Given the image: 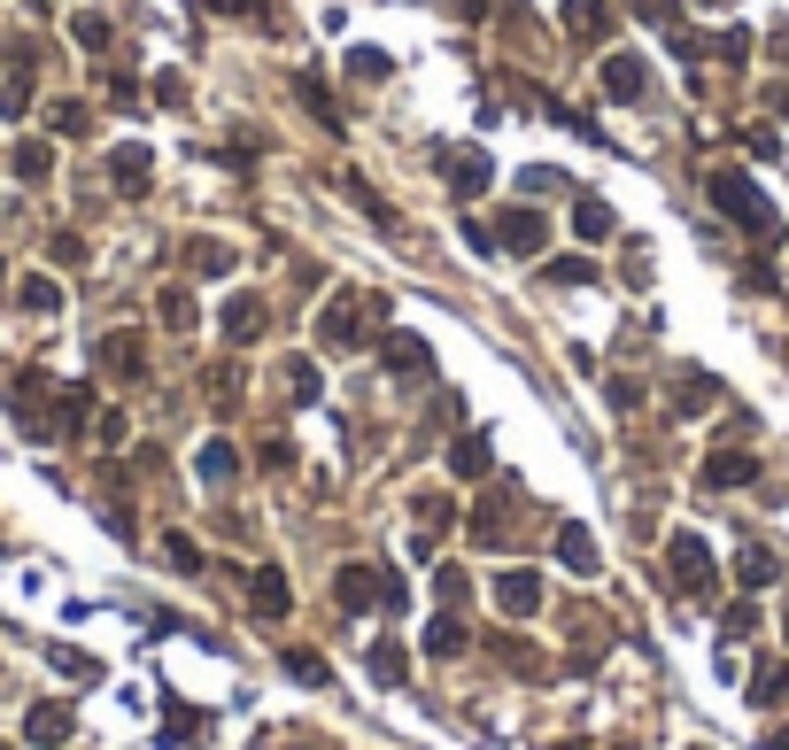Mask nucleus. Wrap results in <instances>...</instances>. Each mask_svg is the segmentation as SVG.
<instances>
[{"label": "nucleus", "mask_w": 789, "mask_h": 750, "mask_svg": "<svg viewBox=\"0 0 789 750\" xmlns=\"http://www.w3.org/2000/svg\"><path fill=\"white\" fill-rule=\"evenodd\" d=\"M704 194H712V209H720V217H735V225H743V232H759V240L782 225V217H774V202H766V194H759V186H751L743 171H728V163L704 178Z\"/></svg>", "instance_id": "f257e3e1"}, {"label": "nucleus", "mask_w": 789, "mask_h": 750, "mask_svg": "<svg viewBox=\"0 0 789 750\" xmlns=\"http://www.w3.org/2000/svg\"><path fill=\"white\" fill-rule=\"evenodd\" d=\"M380 318H387V302L380 294H356V287H341L333 302H325V348H356V341H380Z\"/></svg>", "instance_id": "f03ea898"}, {"label": "nucleus", "mask_w": 789, "mask_h": 750, "mask_svg": "<svg viewBox=\"0 0 789 750\" xmlns=\"http://www.w3.org/2000/svg\"><path fill=\"white\" fill-rule=\"evenodd\" d=\"M380 364L395 379H426V372H434V348L418 341V333H380Z\"/></svg>", "instance_id": "7ed1b4c3"}, {"label": "nucleus", "mask_w": 789, "mask_h": 750, "mask_svg": "<svg viewBox=\"0 0 789 750\" xmlns=\"http://www.w3.org/2000/svg\"><path fill=\"white\" fill-rule=\"evenodd\" d=\"M434 163H441V178H449L457 194H488V155H480V147H434Z\"/></svg>", "instance_id": "20e7f679"}, {"label": "nucleus", "mask_w": 789, "mask_h": 750, "mask_svg": "<svg viewBox=\"0 0 789 750\" xmlns=\"http://www.w3.org/2000/svg\"><path fill=\"white\" fill-rule=\"evenodd\" d=\"M666 565H673L681 588H704V580H712V557H704L697 534H673V542H666Z\"/></svg>", "instance_id": "39448f33"}, {"label": "nucleus", "mask_w": 789, "mask_h": 750, "mask_svg": "<svg viewBox=\"0 0 789 750\" xmlns=\"http://www.w3.org/2000/svg\"><path fill=\"white\" fill-rule=\"evenodd\" d=\"M565 31H573L581 47H596V39L612 31V0H565Z\"/></svg>", "instance_id": "423d86ee"}, {"label": "nucleus", "mask_w": 789, "mask_h": 750, "mask_svg": "<svg viewBox=\"0 0 789 750\" xmlns=\"http://www.w3.org/2000/svg\"><path fill=\"white\" fill-rule=\"evenodd\" d=\"M496 248H519V256H534V248H542V217H534V209H503Z\"/></svg>", "instance_id": "0eeeda50"}, {"label": "nucleus", "mask_w": 789, "mask_h": 750, "mask_svg": "<svg viewBox=\"0 0 789 750\" xmlns=\"http://www.w3.org/2000/svg\"><path fill=\"white\" fill-rule=\"evenodd\" d=\"M704 480H712V488H743V480H759V457H751V449H720V457L704 464Z\"/></svg>", "instance_id": "6e6552de"}, {"label": "nucleus", "mask_w": 789, "mask_h": 750, "mask_svg": "<svg viewBox=\"0 0 789 750\" xmlns=\"http://www.w3.org/2000/svg\"><path fill=\"white\" fill-rule=\"evenodd\" d=\"M596 78H604V93H612V101H643V62H635V55H612Z\"/></svg>", "instance_id": "1a4fd4ad"}, {"label": "nucleus", "mask_w": 789, "mask_h": 750, "mask_svg": "<svg viewBox=\"0 0 789 750\" xmlns=\"http://www.w3.org/2000/svg\"><path fill=\"white\" fill-rule=\"evenodd\" d=\"M496 604L511 611V619H526V611L542 604V580H534V573H503L496 580Z\"/></svg>", "instance_id": "9d476101"}, {"label": "nucleus", "mask_w": 789, "mask_h": 750, "mask_svg": "<svg viewBox=\"0 0 789 750\" xmlns=\"http://www.w3.org/2000/svg\"><path fill=\"white\" fill-rule=\"evenodd\" d=\"M488 457H496V449H488V433H457L449 472H457V480H480V472H488Z\"/></svg>", "instance_id": "9b49d317"}, {"label": "nucleus", "mask_w": 789, "mask_h": 750, "mask_svg": "<svg viewBox=\"0 0 789 750\" xmlns=\"http://www.w3.org/2000/svg\"><path fill=\"white\" fill-rule=\"evenodd\" d=\"M263 333V302L256 294H233V302H225V341H256Z\"/></svg>", "instance_id": "f8f14e48"}, {"label": "nucleus", "mask_w": 789, "mask_h": 750, "mask_svg": "<svg viewBox=\"0 0 789 750\" xmlns=\"http://www.w3.org/2000/svg\"><path fill=\"white\" fill-rule=\"evenodd\" d=\"M294 101H302V109L318 116L325 132H341V116H333V93H325V86H318V78H310V70H294Z\"/></svg>", "instance_id": "ddd939ff"}, {"label": "nucleus", "mask_w": 789, "mask_h": 750, "mask_svg": "<svg viewBox=\"0 0 789 750\" xmlns=\"http://www.w3.org/2000/svg\"><path fill=\"white\" fill-rule=\"evenodd\" d=\"M557 557H565L573 573H596V542H588V526H557Z\"/></svg>", "instance_id": "4468645a"}, {"label": "nucleus", "mask_w": 789, "mask_h": 750, "mask_svg": "<svg viewBox=\"0 0 789 750\" xmlns=\"http://www.w3.org/2000/svg\"><path fill=\"white\" fill-rule=\"evenodd\" d=\"M101 364H109V372H140V364H147L140 333H109V341H101Z\"/></svg>", "instance_id": "2eb2a0df"}, {"label": "nucleus", "mask_w": 789, "mask_h": 750, "mask_svg": "<svg viewBox=\"0 0 789 750\" xmlns=\"http://www.w3.org/2000/svg\"><path fill=\"white\" fill-rule=\"evenodd\" d=\"M248 596H256V611H263V619H279V611H287V573H279V565H263Z\"/></svg>", "instance_id": "dca6fc26"}, {"label": "nucleus", "mask_w": 789, "mask_h": 750, "mask_svg": "<svg viewBox=\"0 0 789 750\" xmlns=\"http://www.w3.org/2000/svg\"><path fill=\"white\" fill-rule=\"evenodd\" d=\"M109 171H117L124 194H140V186H147V147H117V155H109Z\"/></svg>", "instance_id": "f3484780"}, {"label": "nucleus", "mask_w": 789, "mask_h": 750, "mask_svg": "<svg viewBox=\"0 0 789 750\" xmlns=\"http://www.w3.org/2000/svg\"><path fill=\"white\" fill-rule=\"evenodd\" d=\"M279 379H287L294 403H318V364H310V356H287V372H279Z\"/></svg>", "instance_id": "a211bd4d"}, {"label": "nucleus", "mask_w": 789, "mask_h": 750, "mask_svg": "<svg viewBox=\"0 0 789 750\" xmlns=\"http://www.w3.org/2000/svg\"><path fill=\"white\" fill-rule=\"evenodd\" d=\"M62 735H70V712H62V704H39V712H31V743H62Z\"/></svg>", "instance_id": "6ab92c4d"}, {"label": "nucleus", "mask_w": 789, "mask_h": 750, "mask_svg": "<svg viewBox=\"0 0 789 750\" xmlns=\"http://www.w3.org/2000/svg\"><path fill=\"white\" fill-rule=\"evenodd\" d=\"M673 403H681V410H712V403H720V387H712L704 372H681V395H673Z\"/></svg>", "instance_id": "aec40b11"}, {"label": "nucleus", "mask_w": 789, "mask_h": 750, "mask_svg": "<svg viewBox=\"0 0 789 750\" xmlns=\"http://www.w3.org/2000/svg\"><path fill=\"white\" fill-rule=\"evenodd\" d=\"M16 302H24V310H47V318H55V310H62V287H55V279H24V287H16Z\"/></svg>", "instance_id": "412c9836"}, {"label": "nucleus", "mask_w": 789, "mask_h": 750, "mask_svg": "<svg viewBox=\"0 0 789 750\" xmlns=\"http://www.w3.org/2000/svg\"><path fill=\"white\" fill-rule=\"evenodd\" d=\"M155 310H163V325H171V333H186V325H194V294H186V287H163V302H155Z\"/></svg>", "instance_id": "4be33fe9"}, {"label": "nucleus", "mask_w": 789, "mask_h": 750, "mask_svg": "<svg viewBox=\"0 0 789 750\" xmlns=\"http://www.w3.org/2000/svg\"><path fill=\"white\" fill-rule=\"evenodd\" d=\"M186 263H194V271H209V279H217V271H233L225 240H194V248H186Z\"/></svg>", "instance_id": "5701e85b"}, {"label": "nucleus", "mask_w": 789, "mask_h": 750, "mask_svg": "<svg viewBox=\"0 0 789 750\" xmlns=\"http://www.w3.org/2000/svg\"><path fill=\"white\" fill-rule=\"evenodd\" d=\"M233 472H240L233 441H209V449H202V480H233Z\"/></svg>", "instance_id": "b1692460"}, {"label": "nucleus", "mask_w": 789, "mask_h": 750, "mask_svg": "<svg viewBox=\"0 0 789 750\" xmlns=\"http://www.w3.org/2000/svg\"><path fill=\"white\" fill-rule=\"evenodd\" d=\"M349 78L380 86V78H387V55H380V47H349Z\"/></svg>", "instance_id": "393cba45"}, {"label": "nucleus", "mask_w": 789, "mask_h": 750, "mask_svg": "<svg viewBox=\"0 0 789 750\" xmlns=\"http://www.w3.org/2000/svg\"><path fill=\"white\" fill-rule=\"evenodd\" d=\"M573 225H581V240H604V232H612V209L604 202H573Z\"/></svg>", "instance_id": "a878e982"}, {"label": "nucleus", "mask_w": 789, "mask_h": 750, "mask_svg": "<svg viewBox=\"0 0 789 750\" xmlns=\"http://www.w3.org/2000/svg\"><path fill=\"white\" fill-rule=\"evenodd\" d=\"M426 650H434V658H457V650H465V627H457V619H434Z\"/></svg>", "instance_id": "bb28decb"}, {"label": "nucleus", "mask_w": 789, "mask_h": 750, "mask_svg": "<svg viewBox=\"0 0 789 750\" xmlns=\"http://www.w3.org/2000/svg\"><path fill=\"white\" fill-rule=\"evenodd\" d=\"M712 55L728 62V70H735V62H751V31H720V39H712Z\"/></svg>", "instance_id": "cd10ccee"}, {"label": "nucleus", "mask_w": 789, "mask_h": 750, "mask_svg": "<svg viewBox=\"0 0 789 750\" xmlns=\"http://www.w3.org/2000/svg\"><path fill=\"white\" fill-rule=\"evenodd\" d=\"M782 573V565H774V557H766V549H743V588H766V580Z\"/></svg>", "instance_id": "c85d7f7f"}, {"label": "nucleus", "mask_w": 789, "mask_h": 750, "mask_svg": "<svg viewBox=\"0 0 789 750\" xmlns=\"http://www.w3.org/2000/svg\"><path fill=\"white\" fill-rule=\"evenodd\" d=\"M287 673H294V681H310V689H318V681H325V658H318V650H287Z\"/></svg>", "instance_id": "c756f323"}, {"label": "nucleus", "mask_w": 789, "mask_h": 750, "mask_svg": "<svg viewBox=\"0 0 789 750\" xmlns=\"http://www.w3.org/2000/svg\"><path fill=\"white\" fill-rule=\"evenodd\" d=\"M550 279H565V287H581V279H596V263H588V256H557V263H550Z\"/></svg>", "instance_id": "7c9ffc66"}, {"label": "nucleus", "mask_w": 789, "mask_h": 750, "mask_svg": "<svg viewBox=\"0 0 789 750\" xmlns=\"http://www.w3.org/2000/svg\"><path fill=\"white\" fill-rule=\"evenodd\" d=\"M372 673L395 689V681H403V650H395V642H380V650H372Z\"/></svg>", "instance_id": "2f4dec72"}, {"label": "nucleus", "mask_w": 789, "mask_h": 750, "mask_svg": "<svg viewBox=\"0 0 789 750\" xmlns=\"http://www.w3.org/2000/svg\"><path fill=\"white\" fill-rule=\"evenodd\" d=\"M47 163H55V155H47L39 140H24V147H16V171H24V178H47Z\"/></svg>", "instance_id": "473e14b6"}, {"label": "nucleus", "mask_w": 789, "mask_h": 750, "mask_svg": "<svg viewBox=\"0 0 789 750\" xmlns=\"http://www.w3.org/2000/svg\"><path fill=\"white\" fill-rule=\"evenodd\" d=\"M782 681H789V673L766 658V665H759V681H751V696H759V704H774V696H782Z\"/></svg>", "instance_id": "72a5a7b5"}, {"label": "nucleus", "mask_w": 789, "mask_h": 750, "mask_svg": "<svg viewBox=\"0 0 789 750\" xmlns=\"http://www.w3.org/2000/svg\"><path fill=\"white\" fill-rule=\"evenodd\" d=\"M171 565H178V573H202V549L186 542V534H171Z\"/></svg>", "instance_id": "f704fd0d"}, {"label": "nucleus", "mask_w": 789, "mask_h": 750, "mask_svg": "<svg viewBox=\"0 0 789 750\" xmlns=\"http://www.w3.org/2000/svg\"><path fill=\"white\" fill-rule=\"evenodd\" d=\"M519 186H526V194H565V171H526Z\"/></svg>", "instance_id": "c9c22d12"}, {"label": "nucleus", "mask_w": 789, "mask_h": 750, "mask_svg": "<svg viewBox=\"0 0 789 750\" xmlns=\"http://www.w3.org/2000/svg\"><path fill=\"white\" fill-rule=\"evenodd\" d=\"M743 147H751V155H782V140H774L766 124H751V132H743Z\"/></svg>", "instance_id": "e433bc0d"}, {"label": "nucleus", "mask_w": 789, "mask_h": 750, "mask_svg": "<svg viewBox=\"0 0 789 750\" xmlns=\"http://www.w3.org/2000/svg\"><path fill=\"white\" fill-rule=\"evenodd\" d=\"M202 8H233V0H202Z\"/></svg>", "instance_id": "4c0bfd02"}, {"label": "nucleus", "mask_w": 789, "mask_h": 750, "mask_svg": "<svg viewBox=\"0 0 789 750\" xmlns=\"http://www.w3.org/2000/svg\"><path fill=\"white\" fill-rule=\"evenodd\" d=\"M565 750H581V743H565Z\"/></svg>", "instance_id": "58836bf2"}]
</instances>
